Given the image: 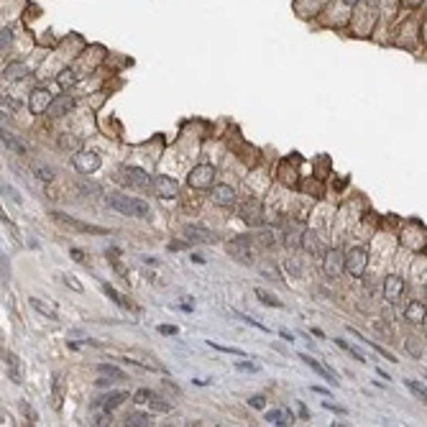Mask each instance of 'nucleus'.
<instances>
[{
	"label": "nucleus",
	"mask_w": 427,
	"mask_h": 427,
	"mask_svg": "<svg viewBox=\"0 0 427 427\" xmlns=\"http://www.w3.org/2000/svg\"><path fill=\"white\" fill-rule=\"evenodd\" d=\"M108 205L128 218H148L151 215L148 202H143L138 197H128V195H108Z\"/></svg>",
	"instance_id": "obj_1"
},
{
	"label": "nucleus",
	"mask_w": 427,
	"mask_h": 427,
	"mask_svg": "<svg viewBox=\"0 0 427 427\" xmlns=\"http://www.w3.org/2000/svg\"><path fill=\"white\" fill-rule=\"evenodd\" d=\"M366 269H368V251L366 248L356 246V248H351L345 253V271L353 279H361L366 274Z\"/></svg>",
	"instance_id": "obj_2"
},
{
	"label": "nucleus",
	"mask_w": 427,
	"mask_h": 427,
	"mask_svg": "<svg viewBox=\"0 0 427 427\" xmlns=\"http://www.w3.org/2000/svg\"><path fill=\"white\" fill-rule=\"evenodd\" d=\"M187 182H189L192 189H210L212 182H215V167H210V164H197L195 169L189 172Z\"/></svg>",
	"instance_id": "obj_3"
},
{
	"label": "nucleus",
	"mask_w": 427,
	"mask_h": 427,
	"mask_svg": "<svg viewBox=\"0 0 427 427\" xmlns=\"http://www.w3.org/2000/svg\"><path fill=\"white\" fill-rule=\"evenodd\" d=\"M72 164H74V169L80 174H95L102 162H100L97 153H92V151H77L72 156Z\"/></svg>",
	"instance_id": "obj_4"
},
{
	"label": "nucleus",
	"mask_w": 427,
	"mask_h": 427,
	"mask_svg": "<svg viewBox=\"0 0 427 427\" xmlns=\"http://www.w3.org/2000/svg\"><path fill=\"white\" fill-rule=\"evenodd\" d=\"M323 269H325V274H328L330 279H338L343 271H345V253H343L340 248H330V251L325 253V258H323Z\"/></svg>",
	"instance_id": "obj_5"
},
{
	"label": "nucleus",
	"mask_w": 427,
	"mask_h": 427,
	"mask_svg": "<svg viewBox=\"0 0 427 427\" xmlns=\"http://www.w3.org/2000/svg\"><path fill=\"white\" fill-rule=\"evenodd\" d=\"M51 92L46 90V87H36L33 92H31V97H28V113L31 115H44L46 110H49V105H51Z\"/></svg>",
	"instance_id": "obj_6"
},
{
	"label": "nucleus",
	"mask_w": 427,
	"mask_h": 427,
	"mask_svg": "<svg viewBox=\"0 0 427 427\" xmlns=\"http://www.w3.org/2000/svg\"><path fill=\"white\" fill-rule=\"evenodd\" d=\"M123 182H126L128 187H133V189H148V187H153L148 172H143V169H138V167H126V169H123Z\"/></svg>",
	"instance_id": "obj_7"
},
{
	"label": "nucleus",
	"mask_w": 427,
	"mask_h": 427,
	"mask_svg": "<svg viewBox=\"0 0 427 427\" xmlns=\"http://www.w3.org/2000/svg\"><path fill=\"white\" fill-rule=\"evenodd\" d=\"M182 233L187 236L189 243H215V241H218V236H215L212 230H207V228H202V225H195V223L184 225Z\"/></svg>",
	"instance_id": "obj_8"
},
{
	"label": "nucleus",
	"mask_w": 427,
	"mask_h": 427,
	"mask_svg": "<svg viewBox=\"0 0 427 427\" xmlns=\"http://www.w3.org/2000/svg\"><path fill=\"white\" fill-rule=\"evenodd\" d=\"M153 192H156V197H162V200H174L179 195V184H177V179L162 174V177L153 179Z\"/></svg>",
	"instance_id": "obj_9"
},
{
	"label": "nucleus",
	"mask_w": 427,
	"mask_h": 427,
	"mask_svg": "<svg viewBox=\"0 0 427 427\" xmlns=\"http://www.w3.org/2000/svg\"><path fill=\"white\" fill-rule=\"evenodd\" d=\"M228 253L233 258H238L241 263H253V248H251V241L248 238H236L228 243Z\"/></svg>",
	"instance_id": "obj_10"
},
{
	"label": "nucleus",
	"mask_w": 427,
	"mask_h": 427,
	"mask_svg": "<svg viewBox=\"0 0 427 427\" xmlns=\"http://www.w3.org/2000/svg\"><path fill=\"white\" fill-rule=\"evenodd\" d=\"M210 197L220 207H233V205H236V189H233L230 184H212Z\"/></svg>",
	"instance_id": "obj_11"
},
{
	"label": "nucleus",
	"mask_w": 427,
	"mask_h": 427,
	"mask_svg": "<svg viewBox=\"0 0 427 427\" xmlns=\"http://www.w3.org/2000/svg\"><path fill=\"white\" fill-rule=\"evenodd\" d=\"M133 402H136V404H151L153 409H159V412H169V409H172V404H167L156 392H151V389H138V392L133 394Z\"/></svg>",
	"instance_id": "obj_12"
},
{
	"label": "nucleus",
	"mask_w": 427,
	"mask_h": 427,
	"mask_svg": "<svg viewBox=\"0 0 427 427\" xmlns=\"http://www.w3.org/2000/svg\"><path fill=\"white\" fill-rule=\"evenodd\" d=\"M72 108H74V97L72 95H59V97L51 100L46 115H51V118H62V115H67Z\"/></svg>",
	"instance_id": "obj_13"
},
{
	"label": "nucleus",
	"mask_w": 427,
	"mask_h": 427,
	"mask_svg": "<svg viewBox=\"0 0 427 427\" xmlns=\"http://www.w3.org/2000/svg\"><path fill=\"white\" fill-rule=\"evenodd\" d=\"M54 218L62 223V225H69V228H74V230H82V233H97V236H102V233H108L105 228H97V225H87V223H80V220H74V218H69V215H62V212H54Z\"/></svg>",
	"instance_id": "obj_14"
},
{
	"label": "nucleus",
	"mask_w": 427,
	"mask_h": 427,
	"mask_svg": "<svg viewBox=\"0 0 427 427\" xmlns=\"http://www.w3.org/2000/svg\"><path fill=\"white\" fill-rule=\"evenodd\" d=\"M402 292H404V282L399 279V277H386V282H384V299L386 302H397L399 297H402Z\"/></svg>",
	"instance_id": "obj_15"
},
{
	"label": "nucleus",
	"mask_w": 427,
	"mask_h": 427,
	"mask_svg": "<svg viewBox=\"0 0 427 427\" xmlns=\"http://www.w3.org/2000/svg\"><path fill=\"white\" fill-rule=\"evenodd\" d=\"M241 218L248 225H261V202L258 200H246L241 205Z\"/></svg>",
	"instance_id": "obj_16"
},
{
	"label": "nucleus",
	"mask_w": 427,
	"mask_h": 427,
	"mask_svg": "<svg viewBox=\"0 0 427 427\" xmlns=\"http://www.w3.org/2000/svg\"><path fill=\"white\" fill-rule=\"evenodd\" d=\"M424 317H427V307H424L422 302H412V304H407V309H404V320H407V323L419 325V323H424Z\"/></svg>",
	"instance_id": "obj_17"
},
{
	"label": "nucleus",
	"mask_w": 427,
	"mask_h": 427,
	"mask_svg": "<svg viewBox=\"0 0 427 427\" xmlns=\"http://www.w3.org/2000/svg\"><path fill=\"white\" fill-rule=\"evenodd\" d=\"M299 358H302V361H304V363H307L309 368H312V371H317V373H320L323 379H328L330 384H338V381H335V373H333V371H330L328 366H323L320 361H315L312 356H307V353H299Z\"/></svg>",
	"instance_id": "obj_18"
},
{
	"label": "nucleus",
	"mask_w": 427,
	"mask_h": 427,
	"mask_svg": "<svg viewBox=\"0 0 427 427\" xmlns=\"http://www.w3.org/2000/svg\"><path fill=\"white\" fill-rule=\"evenodd\" d=\"M3 77H6V80H11V82L23 80V77H28V67H26L23 62H11V64H6Z\"/></svg>",
	"instance_id": "obj_19"
},
{
	"label": "nucleus",
	"mask_w": 427,
	"mask_h": 427,
	"mask_svg": "<svg viewBox=\"0 0 427 427\" xmlns=\"http://www.w3.org/2000/svg\"><path fill=\"white\" fill-rule=\"evenodd\" d=\"M126 399H128V392H115V394H108V397L97 399L100 404H95V407H102L105 412H113L115 407H121V404H123Z\"/></svg>",
	"instance_id": "obj_20"
},
{
	"label": "nucleus",
	"mask_w": 427,
	"mask_h": 427,
	"mask_svg": "<svg viewBox=\"0 0 427 427\" xmlns=\"http://www.w3.org/2000/svg\"><path fill=\"white\" fill-rule=\"evenodd\" d=\"M6 366H8V376H11V381H13V384H23L21 363H18V358H16L13 353H8V356H6Z\"/></svg>",
	"instance_id": "obj_21"
},
{
	"label": "nucleus",
	"mask_w": 427,
	"mask_h": 427,
	"mask_svg": "<svg viewBox=\"0 0 427 427\" xmlns=\"http://www.w3.org/2000/svg\"><path fill=\"white\" fill-rule=\"evenodd\" d=\"M31 172H33V177H36V179H41V182H51V179H54V169H51V167H46V164L33 162V164H31Z\"/></svg>",
	"instance_id": "obj_22"
},
{
	"label": "nucleus",
	"mask_w": 427,
	"mask_h": 427,
	"mask_svg": "<svg viewBox=\"0 0 427 427\" xmlns=\"http://www.w3.org/2000/svg\"><path fill=\"white\" fill-rule=\"evenodd\" d=\"M404 386H407V389L422 402V404H427V389H424V386L419 384V381H412V379H404Z\"/></svg>",
	"instance_id": "obj_23"
},
{
	"label": "nucleus",
	"mask_w": 427,
	"mask_h": 427,
	"mask_svg": "<svg viewBox=\"0 0 427 427\" xmlns=\"http://www.w3.org/2000/svg\"><path fill=\"white\" fill-rule=\"evenodd\" d=\"M335 343H338V345L343 348V351H348V353H351V356H353V358H356L358 363H368V361H366V356H363V353L358 351L356 345H351V343H348V340H340V338H335Z\"/></svg>",
	"instance_id": "obj_24"
},
{
	"label": "nucleus",
	"mask_w": 427,
	"mask_h": 427,
	"mask_svg": "<svg viewBox=\"0 0 427 427\" xmlns=\"http://www.w3.org/2000/svg\"><path fill=\"white\" fill-rule=\"evenodd\" d=\"M3 143H6V148H11V151H16V153H26L28 148H26V143H21V141H16L11 133H6L3 131Z\"/></svg>",
	"instance_id": "obj_25"
},
{
	"label": "nucleus",
	"mask_w": 427,
	"mask_h": 427,
	"mask_svg": "<svg viewBox=\"0 0 427 427\" xmlns=\"http://www.w3.org/2000/svg\"><path fill=\"white\" fill-rule=\"evenodd\" d=\"M97 371H100L102 376H110V379H118V381H123V379H126V373H123L121 368H115V366H108V363H100V366H97Z\"/></svg>",
	"instance_id": "obj_26"
},
{
	"label": "nucleus",
	"mask_w": 427,
	"mask_h": 427,
	"mask_svg": "<svg viewBox=\"0 0 427 427\" xmlns=\"http://www.w3.org/2000/svg\"><path fill=\"white\" fill-rule=\"evenodd\" d=\"M31 307L36 309V312H41L46 320H57V312H54V309H49L46 304H41V302H38L36 297H31Z\"/></svg>",
	"instance_id": "obj_27"
},
{
	"label": "nucleus",
	"mask_w": 427,
	"mask_h": 427,
	"mask_svg": "<svg viewBox=\"0 0 427 427\" xmlns=\"http://www.w3.org/2000/svg\"><path fill=\"white\" fill-rule=\"evenodd\" d=\"M126 424L128 427H146V424H151V417L148 414H128Z\"/></svg>",
	"instance_id": "obj_28"
},
{
	"label": "nucleus",
	"mask_w": 427,
	"mask_h": 427,
	"mask_svg": "<svg viewBox=\"0 0 427 427\" xmlns=\"http://www.w3.org/2000/svg\"><path fill=\"white\" fill-rule=\"evenodd\" d=\"M256 297L261 299V304H266V307H282V302L279 299H274L269 292H263V289H256Z\"/></svg>",
	"instance_id": "obj_29"
},
{
	"label": "nucleus",
	"mask_w": 427,
	"mask_h": 427,
	"mask_svg": "<svg viewBox=\"0 0 427 427\" xmlns=\"http://www.w3.org/2000/svg\"><path fill=\"white\" fill-rule=\"evenodd\" d=\"M74 82H77V77H74V72H72V69H64V72L59 74V85H62L64 90H67V87H72Z\"/></svg>",
	"instance_id": "obj_30"
},
{
	"label": "nucleus",
	"mask_w": 427,
	"mask_h": 427,
	"mask_svg": "<svg viewBox=\"0 0 427 427\" xmlns=\"http://www.w3.org/2000/svg\"><path fill=\"white\" fill-rule=\"evenodd\" d=\"M102 289H105V294H108V297H110V299H113L115 304H121V307H128V302H126V299H123V297H121L118 292H115V289H113L110 284H102Z\"/></svg>",
	"instance_id": "obj_31"
},
{
	"label": "nucleus",
	"mask_w": 427,
	"mask_h": 427,
	"mask_svg": "<svg viewBox=\"0 0 427 427\" xmlns=\"http://www.w3.org/2000/svg\"><path fill=\"white\" fill-rule=\"evenodd\" d=\"M215 351H223V353H233V356H243V351H238V348H230V345H220V343H215V340H207Z\"/></svg>",
	"instance_id": "obj_32"
},
{
	"label": "nucleus",
	"mask_w": 427,
	"mask_h": 427,
	"mask_svg": "<svg viewBox=\"0 0 427 427\" xmlns=\"http://www.w3.org/2000/svg\"><path fill=\"white\" fill-rule=\"evenodd\" d=\"M266 419H269V422H274V424H287V419H284V414H282V412H266Z\"/></svg>",
	"instance_id": "obj_33"
},
{
	"label": "nucleus",
	"mask_w": 427,
	"mask_h": 427,
	"mask_svg": "<svg viewBox=\"0 0 427 427\" xmlns=\"http://www.w3.org/2000/svg\"><path fill=\"white\" fill-rule=\"evenodd\" d=\"M80 192H82V195H100V187L97 184H80Z\"/></svg>",
	"instance_id": "obj_34"
},
{
	"label": "nucleus",
	"mask_w": 427,
	"mask_h": 427,
	"mask_svg": "<svg viewBox=\"0 0 427 427\" xmlns=\"http://www.w3.org/2000/svg\"><path fill=\"white\" fill-rule=\"evenodd\" d=\"M54 407H62V389H59V376H54Z\"/></svg>",
	"instance_id": "obj_35"
},
{
	"label": "nucleus",
	"mask_w": 427,
	"mask_h": 427,
	"mask_svg": "<svg viewBox=\"0 0 427 427\" xmlns=\"http://www.w3.org/2000/svg\"><path fill=\"white\" fill-rule=\"evenodd\" d=\"M64 284H69V287H72L74 292H82V284H80V282H77L74 277H64Z\"/></svg>",
	"instance_id": "obj_36"
},
{
	"label": "nucleus",
	"mask_w": 427,
	"mask_h": 427,
	"mask_svg": "<svg viewBox=\"0 0 427 427\" xmlns=\"http://www.w3.org/2000/svg\"><path fill=\"white\" fill-rule=\"evenodd\" d=\"M248 402H251V407H253V409H263V404H266V399H263V397H251Z\"/></svg>",
	"instance_id": "obj_37"
},
{
	"label": "nucleus",
	"mask_w": 427,
	"mask_h": 427,
	"mask_svg": "<svg viewBox=\"0 0 427 427\" xmlns=\"http://www.w3.org/2000/svg\"><path fill=\"white\" fill-rule=\"evenodd\" d=\"M236 368H241V371H258V366H253V363H246V361H238V363H236Z\"/></svg>",
	"instance_id": "obj_38"
},
{
	"label": "nucleus",
	"mask_w": 427,
	"mask_h": 427,
	"mask_svg": "<svg viewBox=\"0 0 427 427\" xmlns=\"http://www.w3.org/2000/svg\"><path fill=\"white\" fill-rule=\"evenodd\" d=\"M0 33H3L0 36V44H3V49H6V44H11V28H3Z\"/></svg>",
	"instance_id": "obj_39"
},
{
	"label": "nucleus",
	"mask_w": 427,
	"mask_h": 427,
	"mask_svg": "<svg viewBox=\"0 0 427 427\" xmlns=\"http://www.w3.org/2000/svg\"><path fill=\"white\" fill-rule=\"evenodd\" d=\"M159 333H162V335H177V328H174V325H162Z\"/></svg>",
	"instance_id": "obj_40"
},
{
	"label": "nucleus",
	"mask_w": 427,
	"mask_h": 427,
	"mask_svg": "<svg viewBox=\"0 0 427 427\" xmlns=\"http://www.w3.org/2000/svg\"><path fill=\"white\" fill-rule=\"evenodd\" d=\"M412 340H414V338H409V340H407V351H409L412 356H419V348H417V345H414Z\"/></svg>",
	"instance_id": "obj_41"
},
{
	"label": "nucleus",
	"mask_w": 427,
	"mask_h": 427,
	"mask_svg": "<svg viewBox=\"0 0 427 427\" xmlns=\"http://www.w3.org/2000/svg\"><path fill=\"white\" fill-rule=\"evenodd\" d=\"M72 256H74V261H80V263L85 261V253H82L80 248H72Z\"/></svg>",
	"instance_id": "obj_42"
},
{
	"label": "nucleus",
	"mask_w": 427,
	"mask_h": 427,
	"mask_svg": "<svg viewBox=\"0 0 427 427\" xmlns=\"http://www.w3.org/2000/svg\"><path fill=\"white\" fill-rule=\"evenodd\" d=\"M23 412H26V414L31 417V422H36V414H33V409H31V407H28L26 402H23Z\"/></svg>",
	"instance_id": "obj_43"
},
{
	"label": "nucleus",
	"mask_w": 427,
	"mask_h": 427,
	"mask_svg": "<svg viewBox=\"0 0 427 427\" xmlns=\"http://www.w3.org/2000/svg\"><path fill=\"white\" fill-rule=\"evenodd\" d=\"M3 279L8 282V261H6V256H3Z\"/></svg>",
	"instance_id": "obj_44"
},
{
	"label": "nucleus",
	"mask_w": 427,
	"mask_h": 427,
	"mask_svg": "<svg viewBox=\"0 0 427 427\" xmlns=\"http://www.w3.org/2000/svg\"><path fill=\"white\" fill-rule=\"evenodd\" d=\"M192 261H195V263H205V258L200 253H192Z\"/></svg>",
	"instance_id": "obj_45"
},
{
	"label": "nucleus",
	"mask_w": 427,
	"mask_h": 427,
	"mask_svg": "<svg viewBox=\"0 0 427 427\" xmlns=\"http://www.w3.org/2000/svg\"><path fill=\"white\" fill-rule=\"evenodd\" d=\"M343 3H345L348 8H353V6H358V3H361V0H343Z\"/></svg>",
	"instance_id": "obj_46"
},
{
	"label": "nucleus",
	"mask_w": 427,
	"mask_h": 427,
	"mask_svg": "<svg viewBox=\"0 0 427 427\" xmlns=\"http://www.w3.org/2000/svg\"><path fill=\"white\" fill-rule=\"evenodd\" d=\"M424 335H427V333H424Z\"/></svg>",
	"instance_id": "obj_47"
}]
</instances>
